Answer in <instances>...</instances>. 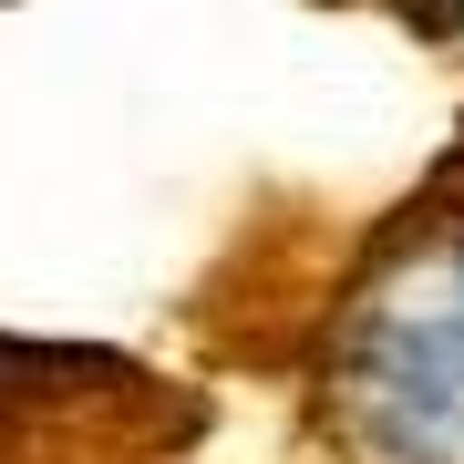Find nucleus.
<instances>
[{
	"label": "nucleus",
	"mask_w": 464,
	"mask_h": 464,
	"mask_svg": "<svg viewBox=\"0 0 464 464\" xmlns=\"http://www.w3.org/2000/svg\"><path fill=\"white\" fill-rule=\"evenodd\" d=\"M341 464H464V176L362 248L320 341Z\"/></svg>",
	"instance_id": "f257e3e1"
},
{
	"label": "nucleus",
	"mask_w": 464,
	"mask_h": 464,
	"mask_svg": "<svg viewBox=\"0 0 464 464\" xmlns=\"http://www.w3.org/2000/svg\"><path fill=\"white\" fill-rule=\"evenodd\" d=\"M423 21H433V32H454V42H464V0H423Z\"/></svg>",
	"instance_id": "f03ea898"
}]
</instances>
